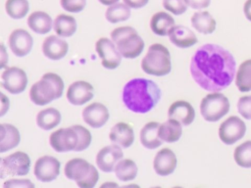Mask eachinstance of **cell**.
<instances>
[{
	"mask_svg": "<svg viewBox=\"0 0 251 188\" xmlns=\"http://www.w3.org/2000/svg\"><path fill=\"white\" fill-rule=\"evenodd\" d=\"M235 69L236 63L231 53L211 43L200 46L190 62L192 78L202 89L210 92H220L229 86Z\"/></svg>",
	"mask_w": 251,
	"mask_h": 188,
	"instance_id": "obj_1",
	"label": "cell"
},
{
	"mask_svg": "<svg viewBox=\"0 0 251 188\" xmlns=\"http://www.w3.org/2000/svg\"><path fill=\"white\" fill-rule=\"evenodd\" d=\"M161 89L153 80L137 77L126 82L123 89V102L131 112H150L161 99Z\"/></svg>",
	"mask_w": 251,
	"mask_h": 188,
	"instance_id": "obj_2",
	"label": "cell"
},
{
	"mask_svg": "<svg viewBox=\"0 0 251 188\" xmlns=\"http://www.w3.org/2000/svg\"><path fill=\"white\" fill-rule=\"evenodd\" d=\"M63 90L64 82L62 78L54 72H47L42 75L40 80L31 86L29 98L35 105L44 106L60 98L63 94Z\"/></svg>",
	"mask_w": 251,
	"mask_h": 188,
	"instance_id": "obj_3",
	"label": "cell"
},
{
	"mask_svg": "<svg viewBox=\"0 0 251 188\" xmlns=\"http://www.w3.org/2000/svg\"><path fill=\"white\" fill-rule=\"evenodd\" d=\"M111 38L122 57L134 59L144 49V41L131 26H120L111 32Z\"/></svg>",
	"mask_w": 251,
	"mask_h": 188,
	"instance_id": "obj_4",
	"label": "cell"
},
{
	"mask_svg": "<svg viewBox=\"0 0 251 188\" xmlns=\"http://www.w3.org/2000/svg\"><path fill=\"white\" fill-rule=\"evenodd\" d=\"M141 69L144 72L155 76H164L172 70L171 55L162 44H152L141 61Z\"/></svg>",
	"mask_w": 251,
	"mask_h": 188,
	"instance_id": "obj_5",
	"label": "cell"
},
{
	"mask_svg": "<svg viewBox=\"0 0 251 188\" xmlns=\"http://www.w3.org/2000/svg\"><path fill=\"white\" fill-rule=\"evenodd\" d=\"M67 178L74 180L81 188H92L99 179V173L93 164L79 158L70 160L64 168Z\"/></svg>",
	"mask_w": 251,
	"mask_h": 188,
	"instance_id": "obj_6",
	"label": "cell"
},
{
	"mask_svg": "<svg viewBox=\"0 0 251 188\" xmlns=\"http://www.w3.org/2000/svg\"><path fill=\"white\" fill-rule=\"evenodd\" d=\"M229 111L228 99L219 92L206 95L200 104V113L207 121L215 122L225 117Z\"/></svg>",
	"mask_w": 251,
	"mask_h": 188,
	"instance_id": "obj_7",
	"label": "cell"
},
{
	"mask_svg": "<svg viewBox=\"0 0 251 188\" xmlns=\"http://www.w3.org/2000/svg\"><path fill=\"white\" fill-rule=\"evenodd\" d=\"M246 125L238 117L231 116L227 118L219 128V137L226 145H232L245 135Z\"/></svg>",
	"mask_w": 251,
	"mask_h": 188,
	"instance_id": "obj_8",
	"label": "cell"
},
{
	"mask_svg": "<svg viewBox=\"0 0 251 188\" xmlns=\"http://www.w3.org/2000/svg\"><path fill=\"white\" fill-rule=\"evenodd\" d=\"M49 143L51 147L59 153L75 151L78 143V136L73 126L60 128L51 133Z\"/></svg>",
	"mask_w": 251,
	"mask_h": 188,
	"instance_id": "obj_9",
	"label": "cell"
},
{
	"mask_svg": "<svg viewBox=\"0 0 251 188\" xmlns=\"http://www.w3.org/2000/svg\"><path fill=\"white\" fill-rule=\"evenodd\" d=\"M1 85L11 94H20L26 88V73L25 70L17 67L7 68L2 72Z\"/></svg>",
	"mask_w": 251,
	"mask_h": 188,
	"instance_id": "obj_10",
	"label": "cell"
},
{
	"mask_svg": "<svg viewBox=\"0 0 251 188\" xmlns=\"http://www.w3.org/2000/svg\"><path fill=\"white\" fill-rule=\"evenodd\" d=\"M95 50L102 60V66L108 70L118 68L122 61V55L116 44L108 38L102 37L95 43Z\"/></svg>",
	"mask_w": 251,
	"mask_h": 188,
	"instance_id": "obj_11",
	"label": "cell"
},
{
	"mask_svg": "<svg viewBox=\"0 0 251 188\" xmlns=\"http://www.w3.org/2000/svg\"><path fill=\"white\" fill-rule=\"evenodd\" d=\"M34 175L41 182H50L60 173V162L51 156L40 157L34 164Z\"/></svg>",
	"mask_w": 251,
	"mask_h": 188,
	"instance_id": "obj_12",
	"label": "cell"
},
{
	"mask_svg": "<svg viewBox=\"0 0 251 188\" xmlns=\"http://www.w3.org/2000/svg\"><path fill=\"white\" fill-rule=\"evenodd\" d=\"M124 153L121 146L117 144L108 145L102 148L96 155V164L103 172H111L116 164L123 159Z\"/></svg>",
	"mask_w": 251,
	"mask_h": 188,
	"instance_id": "obj_13",
	"label": "cell"
},
{
	"mask_svg": "<svg viewBox=\"0 0 251 188\" xmlns=\"http://www.w3.org/2000/svg\"><path fill=\"white\" fill-rule=\"evenodd\" d=\"M33 45L31 35L23 28L13 30L9 36V47L17 57H25L27 55Z\"/></svg>",
	"mask_w": 251,
	"mask_h": 188,
	"instance_id": "obj_14",
	"label": "cell"
},
{
	"mask_svg": "<svg viewBox=\"0 0 251 188\" xmlns=\"http://www.w3.org/2000/svg\"><path fill=\"white\" fill-rule=\"evenodd\" d=\"M8 175H25L30 168V159L25 152H15L3 159Z\"/></svg>",
	"mask_w": 251,
	"mask_h": 188,
	"instance_id": "obj_15",
	"label": "cell"
},
{
	"mask_svg": "<svg viewBox=\"0 0 251 188\" xmlns=\"http://www.w3.org/2000/svg\"><path fill=\"white\" fill-rule=\"evenodd\" d=\"M93 98V86L82 80L73 82L67 90L68 101L75 106L83 105Z\"/></svg>",
	"mask_w": 251,
	"mask_h": 188,
	"instance_id": "obj_16",
	"label": "cell"
},
{
	"mask_svg": "<svg viewBox=\"0 0 251 188\" xmlns=\"http://www.w3.org/2000/svg\"><path fill=\"white\" fill-rule=\"evenodd\" d=\"M82 118L91 127L99 128L108 121L109 111L101 103H92L83 109Z\"/></svg>",
	"mask_w": 251,
	"mask_h": 188,
	"instance_id": "obj_17",
	"label": "cell"
},
{
	"mask_svg": "<svg viewBox=\"0 0 251 188\" xmlns=\"http://www.w3.org/2000/svg\"><path fill=\"white\" fill-rule=\"evenodd\" d=\"M153 167L155 172L161 176H167L173 173L176 167V157L175 153L169 148L160 150L154 158Z\"/></svg>",
	"mask_w": 251,
	"mask_h": 188,
	"instance_id": "obj_18",
	"label": "cell"
},
{
	"mask_svg": "<svg viewBox=\"0 0 251 188\" xmlns=\"http://www.w3.org/2000/svg\"><path fill=\"white\" fill-rule=\"evenodd\" d=\"M69 50L67 41L56 35H50L45 38L42 43L43 55L53 61L64 58Z\"/></svg>",
	"mask_w": 251,
	"mask_h": 188,
	"instance_id": "obj_19",
	"label": "cell"
},
{
	"mask_svg": "<svg viewBox=\"0 0 251 188\" xmlns=\"http://www.w3.org/2000/svg\"><path fill=\"white\" fill-rule=\"evenodd\" d=\"M168 116L170 118L179 121L181 125L186 126L193 122L195 112L190 103L186 101H176L170 106Z\"/></svg>",
	"mask_w": 251,
	"mask_h": 188,
	"instance_id": "obj_20",
	"label": "cell"
},
{
	"mask_svg": "<svg viewBox=\"0 0 251 188\" xmlns=\"http://www.w3.org/2000/svg\"><path fill=\"white\" fill-rule=\"evenodd\" d=\"M109 138L113 144L122 148H128L134 141L133 129L126 122H118L111 128Z\"/></svg>",
	"mask_w": 251,
	"mask_h": 188,
	"instance_id": "obj_21",
	"label": "cell"
},
{
	"mask_svg": "<svg viewBox=\"0 0 251 188\" xmlns=\"http://www.w3.org/2000/svg\"><path fill=\"white\" fill-rule=\"evenodd\" d=\"M170 41L178 48H188L197 43L194 32L184 25H174L169 32Z\"/></svg>",
	"mask_w": 251,
	"mask_h": 188,
	"instance_id": "obj_22",
	"label": "cell"
},
{
	"mask_svg": "<svg viewBox=\"0 0 251 188\" xmlns=\"http://www.w3.org/2000/svg\"><path fill=\"white\" fill-rule=\"evenodd\" d=\"M160 123L156 121H150L146 123L140 130V142L143 147L149 150H153L162 145L163 141L158 134V128Z\"/></svg>",
	"mask_w": 251,
	"mask_h": 188,
	"instance_id": "obj_23",
	"label": "cell"
},
{
	"mask_svg": "<svg viewBox=\"0 0 251 188\" xmlns=\"http://www.w3.org/2000/svg\"><path fill=\"white\" fill-rule=\"evenodd\" d=\"M52 24L51 17L42 11L33 12L27 18L28 27L38 34L48 33L52 28Z\"/></svg>",
	"mask_w": 251,
	"mask_h": 188,
	"instance_id": "obj_24",
	"label": "cell"
},
{
	"mask_svg": "<svg viewBox=\"0 0 251 188\" xmlns=\"http://www.w3.org/2000/svg\"><path fill=\"white\" fill-rule=\"evenodd\" d=\"M174 25V18L166 12H158L154 14L150 21L151 30L159 36L168 35Z\"/></svg>",
	"mask_w": 251,
	"mask_h": 188,
	"instance_id": "obj_25",
	"label": "cell"
},
{
	"mask_svg": "<svg viewBox=\"0 0 251 188\" xmlns=\"http://www.w3.org/2000/svg\"><path fill=\"white\" fill-rule=\"evenodd\" d=\"M182 133L181 123L174 118H169L159 125L158 134L162 141L167 143L176 142Z\"/></svg>",
	"mask_w": 251,
	"mask_h": 188,
	"instance_id": "obj_26",
	"label": "cell"
},
{
	"mask_svg": "<svg viewBox=\"0 0 251 188\" xmlns=\"http://www.w3.org/2000/svg\"><path fill=\"white\" fill-rule=\"evenodd\" d=\"M191 24L196 31L203 34L213 33L216 29V21L207 11L194 13L191 17Z\"/></svg>",
	"mask_w": 251,
	"mask_h": 188,
	"instance_id": "obj_27",
	"label": "cell"
},
{
	"mask_svg": "<svg viewBox=\"0 0 251 188\" xmlns=\"http://www.w3.org/2000/svg\"><path fill=\"white\" fill-rule=\"evenodd\" d=\"M61 122V114L55 108H47L41 110L36 117L38 127L43 130H50Z\"/></svg>",
	"mask_w": 251,
	"mask_h": 188,
	"instance_id": "obj_28",
	"label": "cell"
},
{
	"mask_svg": "<svg viewBox=\"0 0 251 188\" xmlns=\"http://www.w3.org/2000/svg\"><path fill=\"white\" fill-rule=\"evenodd\" d=\"M53 27L55 32L62 37H70L76 30V21L74 17L61 14L56 17Z\"/></svg>",
	"mask_w": 251,
	"mask_h": 188,
	"instance_id": "obj_29",
	"label": "cell"
},
{
	"mask_svg": "<svg viewBox=\"0 0 251 188\" xmlns=\"http://www.w3.org/2000/svg\"><path fill=\"white\" fill-rule=\"evenodd\" d=\"M115 173L119 180L121 181H131L137 175V165L132 160L124 159L119 161V163L115 166Z\"/></svg>",
	"mask_w": 251,
	"mask_h": 188,
	"instance_id": "obj_30",
	"label": "cell"
},
{
	"mask_svg": "<svg viewBox=\"0 0 251 188\" xmlns=\"http://www.w3.org/2000/svg\"><path fill=\"white\" fill-rule=\"evenodd\" d=\"M235 84L240 92L251 91V60L244 61L238 68Z\"/></svg>",
	"mask_w": 251,
	"mask_h": 188,
	"instance_id": "obj_31",
	"label": "cell"
},
{
	"mask_svg": "<svg viewBox=\"0 0 251 188\" xmlns=\"http://www.w3.org/2000/svg\"><path fill=\"white\" fill-rule=\"evenodd\" d=\"M105 17L111 24L125 22L130 17V8L125 3H115L107 9Z\"/></svg>",
	"mask_w": 251,
	"mask_h": 188,
	"instance_id": "obj_32",
	"label": "cell"
},
{
	"mask_svg": "<svg viewBox=\"0 0 251 188\" xmlns=\"http://www.w3.org/2000/svg\"><path fill=\"white\" fill-rule=\"evenodd\" d=\"M5 9L12 19H23L29 10V4L27 0H7Z\"/></svg>",
	"mask_w": 251,
	"mask_h": 188,
	"instance_id": "obj_33",
	"label": "cell"
},
{
	"mask_svg": "<svg viewBox=\"0 0 251 188\" xmlns=\"http://www.w3.org/2000/svg\"><path fill=\"white\" fill-rule=\"evenodd\" d=\"M235 163L245 168L251 167V141H245L237 146L233 152Z\"/></svg>",
	"mask_w": 251,
	"mask_h": 188,
	"instance_id": "obj_34",
	"label": "cell"
},
{
	"mask_svg": "<svg viewBox=\"0 0 251 188\" xmlns=\"http://www.w3.org/2000/svg\"><path fill=\"white\" fill-rule=\"evenodd\" d=\"M5 125L7 128V134L4 140L0 143V153H5L11 149H14L21 141V135L18 128L9 123H5Z\"/></svg>",
	"mask_w": 251,
	"mask_h": 188,
	"instance_id": "obj_35",
	"label": "cell"
},
{
	"mask_svg": "<svg viewBox=\"0 0 251 188\" xmlns=\"http://www.w3.org/2000/svg\"><path fill=\"white\" fill-rule=\"evenodd\" d=\"M74 129L76 131L77 136H78V143L77 146L75 148V152H80L83 151L85 149H87L91 143V134L89 132V130L85 127H83L82 125H73Z\"/></svg>",
	"mask_w": 251,
	"mask_h": 188,
	"instance_id": "obj_36",
	"label": "cell"
},
{
	"mask_svg": "<svg viewBox=\"0 0 251 188\" xmlns=\"http://www.w3.org/2000/svg\"><path fill=\"white\" fill-rule=\"evenodd\" d=\"M163 6L167 11L176 16L185 13L187 9L185 0H163Z\"/></svg>",
	"mask_w": 251,
	"mask_h": 188,
	"instance_id": "obj_37",
	"label": "cell"
},
{
	"mask_svg": "<svg viewBox=\"0 0 251 188\" xmlns=\"http://www.w3.org/2000/svg\"><path fill=\"white\" fill-rule=\"evenodd\" d=\"M62 8L70 13H79L86 6V0H61Z\"/></svg>",
	"mask_w": 251,
	"mask_h": 188,
	"instance_id": "obj_38",
	"label": "cell"
},
{
	"mask_svg": "<svg viewBox=\"0 0 251 188\" xmlns=\"http://www.w3.org/2000/svg\"><path fill=\"white\" fill-rule=\"evenodd\" d=\"M239 114L246 119H251V95L242 96L237 103Z\"/></svg>",
	"mask_w": 251,
	"mask_h": 188,
	"instance_id": "obj_39",
	"label": "cell"
},
{
	"mask_svg": "<svg viewBox=\"0 0 251 188\" xmlns=\"http://www.w3.org/2000/svg\"><path fill=\"white\" fill-rule=\"evenodd\" d=\"M4 186L6 187H33V184L26 179H11L4 183Z\"/></svg>",
	"mask_w": 251,
	"mask_h": 188,
	"instance_id": "obj_40",
	"label": "cell"
},
{
	"mask_svg": "<svg viewBox=\"0 0 251 188\" xmlns=\"http://www.w3.org/2000/svg\"><path fill=\"white\" fill-rule=\"evenodd\" d=\"M185 2L190 8L200 10L207 8L210 5L211 0H185Z\"/></svg>",
	"mask_w": 251,
	"mask_h": 188,
	"instance_id": "obj_41",
	"label": "cell"
},
{
	"mask_svg": "<svg viewBox=\"0 0 251 188\" xmlns=\"http://www.w3.org/2000/svg\"><path fill=\"white\" fill-rule=\"evenodd\" d=\"M9 108H10L9 98L0 91V118L6 115Z\"/></svg>",
	"mask_w": 251,
	"mask_h": 188,
	"instance_id": "obj_42",
	"label": "cell"
},
{
	"mask_svg": "<svg viewBox=\"0 0 251 188\" xmlns=\"http://www.w3.org/2000/svg\"><path fill=\"white\" fill-rule=\"evenodd\" d=\"M8 64V53L6 47L0 43V70L7 67Z\"/></svg>",
	"mask_w": 251,
	"mask_h": 188,
	"instance_id": "obj_43",
	"label": "cell"
},
{
	"mask_svg": "<svg viewBox=\"0 0 251 188\" xmlns=\"http://www.w3.org/2000/svg\"><path fill=\"white\" fill-rule=\"evenodd\" d=\"M149 0H124L125 4H126L129 8L133 9H140L144 7Z\"/></svg>",
	"mask_w": 251,
	"mask_h": 188,
	"instance_id": "obj_44",
	"label": "cell"
},
{
	"mask_svg": "<svg viewBox=\"0 0 251 188\" xmlns=\"http://www.w3.org/2000/svg\"><path fill=\"white\" fill-rule=\"evenodd\" d=\"M243 12H244V15H245L246 19L251 22V0H247L244 3Z\"/></svg>",
	"mask_w": 251,
	"mask_h": 188,
	"instance_id": "obj_45",
	"label": "cell"
},
{
	"mask_svg": "<svg viewBox=\"0 0 251 188\" xmlns=\"http://www.w3.org/2000/svg\"><path fill=\"white\" fill-rule=\"evenodd\" d=\"M6 176H8V174H7L5 166H4V162H3V159L0 158V179L5 178Z\"/></svg>",
	"mask_w": 251,
	"mask_h": 188,
	"instance_id": "obj_46",
	"label": "cell"
},
{
	"mask_svg": "<svg viewBox=\"0 0 251 188\" xmlns=\"http://www.w3.org/2000/svg\"><path fill=\"white\" fill-rule=\"evenodd\" d=\"M7 134V128L5 124H1L0 123V143L4 140V138L6 137Z\"/></svg>",
	"mask_w": 251,
	"mask_h": 188,
	"instance_id": "obj_47",
	"label": "cell"
},
{
	"mask_svg": "<svg viewBox=\"0 0 251 188\" xmlns=\"http://www.w3.org/2000/svg\"><path fill=\"white\" fill-rule=\"evenodd\" d=\"M101 4H103V5H107V6H111V5H113V4H115V3H117L119 0H98Z\"/></svg>",
	"mask_w": 251,
	"mask_h": 188,
	"instance_id": "obj_48",
	"label": "cell"
}]
</instances>
